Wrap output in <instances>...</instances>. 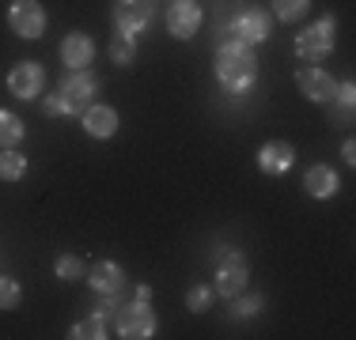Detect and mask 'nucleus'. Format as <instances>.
<instances>
[{
	"label": "nucleus",
	"mask_w": 356,
	"mask_h": 340,
	"mask_svg": "<svg viewBox=\"0 0 356 340\" xmlns=\"http://www.w3.org/2000/svg\"><path fill=\"white\" fill-rule=\"evenodd\" d=\"M216 80L227 95H247L258 80V57L254 46L232 38V34L220 31V46H216Z\"/></svg>",
	"instance_id": "obj_1"
},
{
	"label": "nucleus",
	"mask_w": 356,
	"mask_h": 340,
	"mask_svg": "<svg viewBox=\"0 0 356 340\" xmlns=\"http://www.w3.org/2000/svg\"><path fill=\"white\" fill-rule=\"evenodd\" d=\"M95 95H99V76L88 72V68H76L69 80L61 83V91H57L61 110H65V114H76V117L95 102Z\"/></svg>",
	"instance_id": "obj_2"
},
{
	"label": "nucleus",
	"mask_w": 356,
	"mask_h": 340,
	"mask_svg": "<svg viewBox=\"0 0 356 340\" xmlns=\"http://www.w3.org/2000/svg\"><path fill=\"white\" fill-rule=\"evenodd\" d=\"M334 42H337V23H334V15H322L315 27H307L296 38V57L300 61H322L334 49Z\"/></svg>",
	"instance_id": "obj_3"
},
{
	"label": "nucleus",
	"mask_w": 356,
	"mask_h": 340,
	"mask_svg": "<svg viewBox=\"0 0 356 340\" xmlns=\"http://www.w3.org/2000/svg\"><path fill=\"white\" fill-rule=\"evenodd\" d=\"M156 314H152V306L148 303H129L125 310H118L114 314V329H118V337H125V340H148V337H156Z\"/></svg>",
	"instance_id": "obj_4"
},
{
	"label": "nucleus",
	"mask_w": 356,
	"mask_h": 340,
	"mask_svg": "<svg viewBox=\"0 0 356 340\" xmlns=\"http://www.w3.org/2000/svg\"><path fill=\"white\" fill-rule=\"evenodd\" d=\"M224 34L247 42V46H258V42H266L269 34H273V19H269L266 8H243V12L224 27Z\"/></svg>",
	"instance_id": "obj_5"
},
{
	"label": "nucleus",
	"mask_w": 356,
	"mask_h": 340,
	"mask_svg": "<svg viewBox=\"0 0 356 340\" xmlns=\"http://www.w3.org/2000/svg\"><path fill=\"white\" fill-rule=\"evenodd\" d=\"M8 27H12L19 38H42V31H46V8L38 4V0H15L12 8H8Z\"/></svg>",
	"instance_id": "obj_6"
},
{
	"label": "nucleus",
	"mask_w": 356,
	"mask_h": 340,
	"mask_svg": "<svg viewBox=\"0 0 356 340\" xmlns=\"http://www.w3.org/2000/svg\"><path fill=\"white\" fill-rule=\"evenodd\" d=\"M152 15H156V0H118L114 4V27L122 34H137L152 23Z\"/></svg>",
	"instance_id": "obj_7"
},
{
	"label": "nucleus",
	"mask_w": 356,
	"mask_h": 340,
	"mask_svg": "<svg viewBox=\"0 0 356 340\" xmlns=\"http://www.w3.org/2000/svg\"><path fill=\"white\" fill-rule=\"evenodd\" d=\"M247 276H250L247 257H243V253H224V257H220V269H216V295H224V299L243 295Z\"/></svg>",
	"instance_id": "obj_8"
},
{
	"label": "nucleus",
	"mask_w": 356,
	"mask_h": 340,
	"mask_svg": "<svg viewBox=\"0 0 356 340\" xmlns=\"http://www.w3.org/2000/svg\"><path fill=\"white\" fill-rule=\"evenodd\" d=\"M167 31H171V38H193V34L201 31V4L197 0H175L171 8H167Z\"/></svg>",
	"instance_id": "obj_9"
},
{
	"label": "nucleus",
	"mask_w": 356,
	"mask_h": 340,
	"mask_svg": "<svg viewBox=\"0 0 356 340\" xmlns=\"http://www.w3.org/2000/svg\"><path fill=\"white\" fill-rule=\"evenodd\" d=\"M42 87H46V72H42V65L35 61H23L12 68V76H8V91H12L15 99H38Z\"/></svg>",
	"instance_id": "obj_10"
},
{
	"label": "nucleus",
	"mask_w": 356,
	"mask_h": 340,
	"mask_svg": "<svg viewBox=\"0 0 356 340\" xmlns=\"http://www.w3.org/2000/svg\"><path fill=\"white\" fill-rule=\"evenodd\" d=\"M296 87H300L311 102H330L337 95V80L330 72H322V68H300V72H296Z\"/></svg>",
	"instance_id": "obj_11"
},
{
	"label": "nucleus",
	"mask_w": 356,
	"mask_h": 340,
	"mask_svg": "<svg viewBox=\"0 0 356 340\" xmlns=\"http://www.w3.org/2000/svg\"><path fill=\"white\" fill-rule=\"evenodd\" d=\"M83 276H88L91 291H99L103 299H106V295L114 299V295L125 287V272H122V265H114V261H95Z\"/></svg>",
	"instance_id": "obj_12"
},
{
	"label": "nucleus",
	"mask_w": 356,
	"mask_h": 340,
	"mask_svg": "<svg viewBox=\"0 0 356 340\" xmlns=\"http://www.w3.org/2000/svg\"><path fill=\"white\" fill-rule=\"evenodd\" d=\"M80 125H83V133H88V136L106 140V136L118 133V110L114 106H95V102H91V106L80 114Z\"/></svg>",
	"instance_id": "obj_13"
},
{
	"label": "nucleus",
	"mask_w": 356,
	"mask_h": 340,
	"mask_svg": "<svg viewBox=\"0 0 356 340\" xmlns=\"http://www.w3.org/2000/svg\"><path fill=\"white\" fill-rule=\"evenodd\" d=\"M292 163H296V148H292V144H284V140L261 144V151H258L261 174H284V170H292Z\"/></svg>",
	"instance_id": "obj_14"
},
{
	"label": "nucleus",
	"mask_w": 356,
	"mask_h": 340,
	"mask_svg": "<svg viewBox=\"0 0 356 340\" xmlns=\"http://www.w3.org/2000/svg\"><path fill=\"white\" fill-rule=\"evenodd\" d=\"M61 61L72 68H88L91 61H95V42L88 38V34H80V31H72L69 38L61 42Z\"/></svg>",
	"instance_id": "obj_15"
},
{
	"label": "nucleus",
	"mask_w": 356,
	"mask_h": 340,
	"mask_svg": "<svg viewBox=\"0 0 356 340\" xmlns=\"http://www.w3.org/2000/svg\"><path fill=\"white\" fill-rule=\"evenodd\" d=\"M337 185H341V178H337V170L326 167V163H315V167L307 170V174H303V189H307L311 197H318V201L334 197Z\"/></svg>",
	"instance_id": "obj_16"
},
{
	"label": "nucleus",
	"mask_w": 356,
	"mask_h": 340,
	"mask_svg": "<svg viewBox=\"0 0 356 340\" xmlns=\"http://www.w3.org/2000/svg\"><path fill=\"white\" fill-rule=\"evenodd\" d=\"M330 102H334V110H330V121L349 129V125H353V110H356V87H353V80L337 83V95L330 99Z\"/></svg>",
	"instance_id": "obj_17"
},
{
	"label": "nucleus",
	"mask_w": 356,
	"mask_h": 340,
	"mask_svg": "<svg viewBox=\"0 0 356 340\" xmlns=\"http://www.w3.org/2000/svg\"><path fill=\"white\" fill-rule=\"evenodd\" d=\"M106 321H110L106 314H99V310H95L91 318L76 321L69 337H72V340H103V337H110V333H106Z\"/></svg>",
	"instance_id": "obj_18"
},
{
	"label": "nucleus",
	"mask_w": 356,
	"mask_h": 340,
	"mask_svg": "<svg viewBox=\"0 0 356 340\" xmlns=\"http://www.w3.org/2000/svg\"><path fill=\"white\" fill-rule=\"evenodd\" d=\"M23 117H15L12 110H0V151L4 148H15V144L23 140Z\"/></svg>",
	"instance_id": "obj_19"
},
{
	"label": "nucleus",
	"mask_w": 356,
	"mask_h": 340,
	"mask_svg": "<svg viewBox=\"0 0 356 340\" xmlns=\"http://www.w3.org/2000/svg\"><path fill=\"white\" fill-rule=\"evenodd\" d=\"M110 61H118V65H133V61H137V38L118 31L114 38H110Z\"/></svg>",
	"instance_id": "obj_20"
},
{
	"label": "nucleus",
	"mask_w": 356,
	"mask_h": 340,
	"mask_svg": "<svg viewBox=\"0 0 356 340\" xmlns=\"http://www.w3.org/2000/svg\"><path fill=\"white\" fill-rule=\"evenodd\" d=\"M23 174H27V159L12 148L0 151V182H19Z\"/></svg>",
	"instance_id": "obj_21"
},
{
	"label": "nucleus",
	"mask_w": 356,
	"mask_h": 340,
	"mask_svg": "<svg viewBox=\"0 0 356 340\" xmlns=\"http://www.w3.org/2000/svg\"><path fill=\"white\" fill-rule=\"evenodd\" d=\"M54 272H57V280H80L83 272H88V265H83V257H76V253H61V257L54 261Z\"/></svg>",
	"instance_id": "obj_22"
},
{
	"label": "nucleus",
	"mask_w": 356,
	"mask_h": 340,
	"mask_svg": "<svg viewBox=\"0 0 356 340\" xmlns=\"http://www.w3.org/2000/svg\"><path fill=\"white\" fill-rule=\"evenodd\" d=\"M311 8V0H273V15L281 23H296L303 19V12Z\"/></svg>",
	"instance_id": "obj_23"
},
{
	"label": "nucleus",
	"mask_w": 356,
	"mask_h": 340,
	"mask_svg": "<svg viewBox=\"0 0 356 340\" xmlns=\"http://www.w3.org/2000/svg\"><path fill=\"white\" fill-rule=\"evenodd\" d=\"M23 303V291L12 276H0V310H15Z\"/></svg>",
	"instance_id": "obj_24"
},
{
	"label": "nucleus",
	"mask_w": 356,
	"mask_h": 340,
	"mask_svg": "<svg viewBox=\"0 0 356 340\" xmlns=\"http://www.w3.org/2000/svg\"><path fill=\"white\" fill-rule=\"evenodd\" d=\"M261 306H266V299L261 295H235V303H232V318H250V314H258Z\"/></svg>",
	"instance_id": "obj_25"
},
{
	"label": "nucleus",
	"mask_w": 356,
	"mask_h": 340,
	"mask_svg": "<svg viewBox=\"0 0 356 340\" xmlns=\"http://www.w3.org/2000/svg\"><path fill=\"white\" fill-rule=\"evenodd\" d=\"M209 303H213V287H209V284H197V287H190V295H186V306H190L193 314L209 310Z\"/></svg>",
	"instance_id": "obj_26"
},
{
	"label": "nucleus",
	"mask_w": 356,
	"mask_h": 340,
	"mask_svg": "<svg viewBox=\"0 0 356 340\" xmlns=\"http://www.w3.org/2000/svg\"><path fill=\"white\" fill-rule=\"evenodd\" d=\"M42 110H46V114H49V117H57V114H65V110H61V99H57V95H49V99H42Z\"/></svg>",
	"instance_id": "obj_27"
},
{
	"label": "nucleus",
	"mask_w": 356,
	"mask_h": 340,
	"mask_svg": "<svg viewBox=\"0 0 356 340\" xmlns=\"http://www.w3.org/2000/svg\"><path fill=\"white\" fill-rule=\"evenodd\" d=\"M341 159H345V163H356V144L353 140L341 144Z\"/></svg>",
	"instance_id": "obj_28"
},
{
	"label": "nucleus",
	"mask_w": 356,
	"mask_h": 340,
	"mask_svg": "<svg viewBox=\"0 0 356 340\" xmlns=\"http://www.w3.org/2000/svg\"><path fill=\"white\" fill-rule=\"evenodd\" d=\"M137 299H140V303L152 299V287H148V284H137Z\"/></svg>",
	"instance_id": "obj_29"
}]
</instances>
